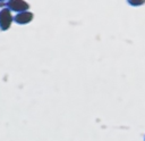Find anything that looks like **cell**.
<instances>
[{
  "label": "cell",
  "instance_id": "1",
  "mask_svg": "<svg viewBox=\"0 0 145 141\" xmlns=\"http://www.w3.org/2000/svg\"><path fill=\"white\" fill-rule=\"evenodd\" d=\"M14 20V17L11 15V11L9 8L5 7L0 10V30L1 31H7Z\"/></svg>",
  "mask_w": 145,
  "mask_h": 141
},
{
  "label": "cell",
  "instance_id": "2",
  "mask_svg": "<svg viewBox=\"0 0 145 141\" xmlns=\"http://www.w3.org/2000/svg\"><path fill=\"white\" fill-rule=\"evenodd\" d=\"M7 8L10 9V11H16L17 14L23 13V11H28L29 5L26 1L23 0H11L7 2Z\"/></svg>",
  "mask_w": 145,
  "mask_h": 141
},
{
  "label": "cell",
  "instance_id": "3",
  "mask_svg": "<svg viewBox=\"0 0 145 141\" xmlns=\"http://www.w3.org/2000/svg\"><path fill=\"white\" fill-rule=\"evenodd\" d=\"M33 17H34L33 13H31V11H23V13L17 14V15L14 17V20H15L17 24H22V25H23V24H27V23L32 22Z\"/></svg>",
  "mask_w": 145,
  "mask_h": 141
}]
</instances>
